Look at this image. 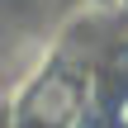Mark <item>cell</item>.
Listing matches in <instances>:
<instances>
[{
  "mask_svg": "<svg viewBox=\"0 0 128 128\" xmlns=\"http://www.w3.org/2000/svg\"><path fill=\"white\" fill-rule=\"evenodd\" d=\"M71 109H76V86L66 81V76H52V81H43L38 86V95H33V124H43V128H57V124H66L71 119Z\"/></svg>",
  "mask_w": 128,
  "mask_h": 128,
  "instance_id": "obj_1",
  "label": "cell"
},
{
  "mask_svg": "<svg viewBox=\"0 0 128 128\" xmlns=\"http://www.w3.org/2000/svg\"><path fill=\"white\" fill-rule=\"evenodd\" d=\"M109 124H114V128H128V90H119V95L109 100Z\"/></svg>",
  "mask_w": 128,
  "mask_h": 128,
  "instance_id": "obj_2",
  "label": "cell"
},
{
  "mask_svg": "<svg viewBox=\"0 0 128 128\" xmlns=\"http://www.w3.org/2000/svg\"><path fill=\"white\" fill-rule=\"evenodd\" d=\"M119 71H124V76H128V38H124V43H119Z\"/></svg>",
  "mask_w": 128,
  "mask_h": 128,
  "instance_id": "obj_3",
  "label": "cell"
}]
</instances>
